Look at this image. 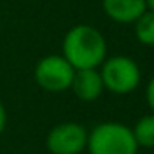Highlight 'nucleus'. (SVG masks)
<instances>
[{
    "label": "nucleus",
    "instance_id": "obj_1",
    "mask_svg": "<svg viewBox=\"0 0 154 154\" xmlns=\"http://www.w3.org/2000/svg\"><path fill=\"white\" fill-rule=\"evenodd\" d=\"M108 54V43L102 32L91 25L79 23L63 39V57L75 68H99Z\"/></svg>",
    "mask_w": 154,
    "mask_h": 154
},
{
    "label": "nucleus",
    "instance_id": "obj_2",
    "mask_svg": "<svg viewBox=\"0 0 154 154\" xmlns=\"http://www.w3.org/2000/svg\"><path fill=\"white\" fill-rule=\"evenodd\" d=\"M90 154H136L138 145L131 127L120 122H102L88 133Z\"/></svg>",
    "mask_w": 154,
    "mask_h": 154
},
{
    "label": "nucleus",
    "instance_id": "obj_3",
    "mask_svg": "<svg viewBox=\"0 0 154 154\" xmlns=\"http://www.w3.org/2000/svg\"><path fill=\"white\" fill-rule=\"evenodd\" d=\"M99 72L102 77L104 90H109L116 95H125L134 91L142 81L138 63L127 56H113L104 59Z\"/></svg>",
    "mask_w": 154,
    "mask_h": 154
},
{
    "label": "nucleus",
    "instance_id": "obj_4",
    "mask_svg": "<svg viewBox=\"0 0 154 154\" xmlns=\"http://www.w3.org/2000/svg\"><path fill=\"white\" fill-rule=\"evenodd\" d=\"M74 74L75 68L63 56H56V54L41 57L34 68V79L38 86L52 93L70 90Z\"/></svg>",
    "mask_w": 154,
    "mask_h": 154
},
{
    "label": "nucleus",
    "instance_id": "obj_5",
    "mask_svg": "<svg viewBox=\"0 0 154 154\" xmlns=\"http://www.w3.org/2000/svg\"><path fill=\"white\" fill-rule=\"evenodd\" d=\"M88 131L77 122H63L47 134V149L50 154H81L86 149Z\"/></svg>",
    "mask_w": 154,
    "mask_h": 154
},
{
    "label": "nucleus",
    "instance_id": "obj_6",
    "mask_svg": "<svg viewBox=\"0 0 154 154\" xmlns=\"http://www.w3.org/2000/svg\"><path fill=\"white\" fill-rule=\"evenodd\" d=\"M70 90L75 93L77 99H81L82 102H93L97 100L102 91H104V84H102V77L97 68H84V70H75Z\"/></svg>",
    "mask_w": 154,
    "mask_h": 154
},
{
    "label": "nucleus",
    "instance_id": "obj_7",
    "mask_svg": "<svg viewBox=\"0 0 154 154\" xmlns=\"http://www.w3.org/2000/svg\"><path fill=\"white\" fill-rule=\"evenodd\" d=\"M104 13L116 23H134L147 9L145 0H102Z\"/></svg>",
    "mask_w": 154,
    "mask_h": 154
},
{
    "label": "nucleus",
    "instance_id": "obj_8",
    "mask_svg": "<svg viewBox=\"0 0 154 154\" xmlns=\"http://www.w3.org/2000/svg\"><path fill=\"white\" fill-rule=\"evenodd\" d=\"M138 147L154 149V113L142 116L131 129Z\"/></svg>",
    "mask_w": 154,
    "mask_h": 154
},
{
    "label": "nucleus",
    "instance_id": "obj_9",
    "mask_svg": "<svg viewBox=\"0 0 154 154\" xmlns=\"http://www.w3.org/2000/svg\"><path fill=\"white\" fill-rule=\"evenodd\" d=\"M134 34L142 45L154 47V11L145 9L134 20Z\"/></svg>",
    "mask_w": 154,
    "mask_h": 154
},
{
    "label": "nucleus",
    "instance_id": "obj_10",
    "mask_svg": "<svg viewBox=\"0 0 154 154\" xmlns=\"http://www.w3.org/2000/svg\"><path fill=\"white\" fill-rule=\"evenodd\" d=\"M145 97H147V104L151 108V111L154 113V77L149 81L147 84V90H145Z\"/></svg>",
    "mask_w": 154,
    "mask_h": 154
},
{
    "label": "nucleus",
    "instance_id": "obj_11",
    "mask_svg": "<svg viewBox=\"0 0 154 154\" xmlns=\"http://www.w3.org/2000/svg\"><path fill=\"white\" fill-rule=\"evenodd\" d=\"M5 124H7V111H5V106H4L2 100H0V134H2L4 129H5Z\"/></svg>",
    "mask_w": 154,
    "mask_h": 154
},
{
    "label": "nucleus",
    "instance_id": "obj_12",
    "mask_svg": "<svg viewBox=\"0 0 154 154\" xmlns=\"http://www.w3.org/2000/svg\"><path fill=\"white\" fill-rule=\"evenodd\" d=\"M145 2H147V9L154 11V0H145Z\"/></svg>",
    "mask_w": 154,
    "mask_h": 154
}]
</instances>
